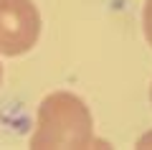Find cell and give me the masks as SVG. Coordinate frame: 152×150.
<instances>
[{
	"mask_svg": "<svg viewBox=\"0 0 152 150\" xmlns=\"http://www.w3.org/2000/svg\"><path fill=\"white\" fill-rule=\"evenodd\" d=\"M41 36V13L33 0H0V54L20 56Z\"/></svg>",
	"mask_w": 152,
	"mask_h": 150,
	"instance_id": "obj_2",
	"label": "cell"
},
{
	"mask_svg": "<svg viewBox=\"0 0 152 150\" xmlns=\"http://www.w3.org/2000/svg\"><path fill=\"white\" fill-rule=\"evenodd\" d=\"M0 84H3V66H0Z\"/></svg>",
	"mask_w": 152,
	"mask_h": 150,
	"instance_id": "obj_5",
	"label": "cell"
},
{
	"mask_svg": "<svg viewBox=\"0 0 152 150\" xmlns=\"http://www.w3.org/2000/svg\"><path fill=\"white\" fill-rule=\"evenodd\" d=\"M150 99H152V86H150Z\"/></svg>",
	"mask_w": 152,
	"mask_h": 150,
	"instance_id": "obj_6",
	"label": "cell"
},
{
	"mask_svg": "<svg viewBox=\"0 0 152 150\" xmlns=\"http://www.w3.org/2000/svg\"><path fill=\"white\" fill-rule=\"evenodd\" d=\"M94 120L81 97L71 92H53L41 102L31 148H91Z\"/></svg>",
	"mask_w": 152,
	"mask_h": 150,
	"instance_id": "obj_1",
	"label": "cell"
},
{
	"mask_svg": "<svg viewBox=\"0 0 152 150\" xmlns=\"http://www.w3.org/2000/svg\"><path fill=\"white\" fill-rule=\"evenodd\" d=\"M140 148H152V132H147V135L140 137Z\"/></svg>",
	"mask_w": 152,
	"mask_h": 150,
	"instance_id": "obj_4",
	"label": "cell"
},
{
	"mask_svg": "<svg viewBox=\"0 0 152 150\" xmlns=\"http://www.w3.org/2000/svg\"><path fill=\"white\" fill-rule=\"evenodd\" d=\"M142 26H145V36L152 46V0L145 3V13H142Z\"/></svg>",
	"mask_w": 152,
	"mask_h": 150,
	"instance_id": "obj_3",
	"label": "cell"
}]
</instances>
